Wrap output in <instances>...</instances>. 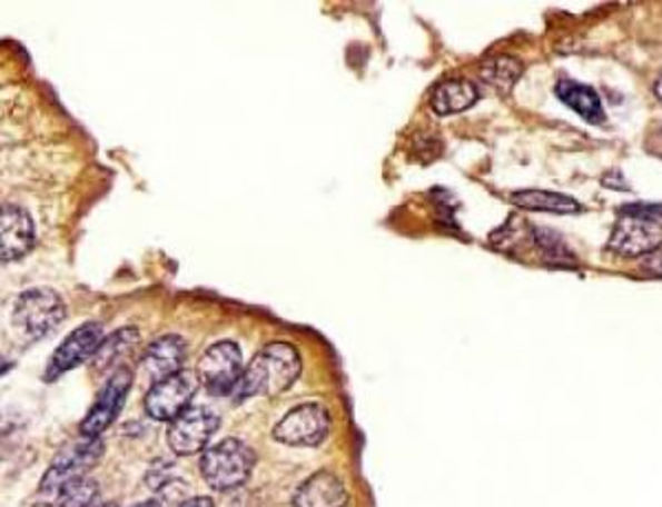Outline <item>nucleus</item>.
<instances>
[{"mask_svg": "<svg viewBox=\"0 0 662 507\" xmlns=\"http://www.w3.org/2000/svg\"><path fill=\"white\" fill-rule=\"evenodd\" d=\"M303 369L298 351L287 342H271L264 347L235 390V399L244 401L255 395H280L298 380Z\"/></svg>", "mask_w": 662, "mask_h": 507, "instance_id": "nucleus-1", "label": "nucleus"}, {"mask_svg": "<svg viewBox=\"0 0 662 507\" xmlns=\"http://www.w3.org/2000/svg\"><path fill=\"white\" fill-rule=\"evenodd\" d=\"M105 453V444L100 437H82L80 441L76 444H69L65 446L56 459L51 461L49 470L45 473L42 481H40V488H38V507H51L56 497L60 495V490L80 479V477H87V473L100 461Z\"/></svg>", "mask_w": 662, "mask_h": 507, "instance_id": "nucleus-2", "label": "nucleus"}, {"mask_svg": "<svg viewBox=\"0 0 662 507\" xmlns=\"http://www.w3.org/2000/svg\"><path fill=\"white\" fill-rule=\"evenodd\" d=\"M257 464L255 450L239 441V439H224L208 450H204L199 468L206 479V484L217 493H230L241 488Z\"/></svg>", "mask_w": 662, "mask_h": 507, "instance_id": "nucleus-3", "label": "nucleus"}, {"mask_svg": "<svg viewBox=\"0 0 662 507\" xmlns=\"http://www.w3.org/2000/svg\"><path fill=\"white\" fill-rule=\"evenodd\" d=\"M67 316L62 298L53 289L36 287L22 291L13 302L11 320L16 329L29 338L38 340L47 334H51Z\"/></svg>", "mask_w": 662, "mask_h": 507, "instance_id": "nucleus-4", "label": "nucleus"}, {"mask_svg": "<svg viewBox=\"0 0 662 507\" xmlns=\"http://www.w3.org/2000/svg\"><path fill=\"white\" fill-rule=\"evenodd\" d=\"M329 412L320 404H300L292 408L271 430V437L285 446L314 448L329 435Z\"/></svg>", "mask_w": 662, "mask_h": 507, "instance_id": "nucleus-5", "label": "nucleus"}, {"mask_svg": "<svg viewBox=\"0 0 662 507\" xmlns=\"http://www.w3.org/2000/svg\"><path fill=\"white\" fill-rule=\"evenodd\" d=\"M197 376L204 388L215 397L235 392L244 378V358L239 345L224 340L208 347V351L199 360Z\"/></svg>", "mask_w": 662, "mask_h": 507, "instance_id": "nucleus-6", "label": "nucleus"}, {"mask_svg": "<svg viewBox=\"0 0 662 507\" xmlns=\"http://www.w3.org/2000/svg\"><path fill=\"white\" fill-rule=\"evenodd\" d=\"M219 428V417L206 406H190L168 426V448L179 457H190L208 450L213 435Z\"/></svg>", "mask_w": 662, "mask_h": 507, "instance_id": "nucleus-7", "label": "nucleus"}, {"mask_svg": "<svg viewBox=\"0 0 662 507\" xmlns=\"http://www.w3.org/2000/svg\"><path fill=\"white\" fill-rule=\"evenodd\" d=\"M199 384V376H195L192 371H179L177 376L150 386L144 397V408L157 421H172L186 408H190Z\"/></svg>", "mask_w": 662, "mask_h": 507, "instance_id": "nucleus-8", "label": "nucleus"}, {"mask_svg": "<svg viewBox=\"0 0 662 507\" xmlns=\"http://www.w3.org/2000/svg\"><path fill=\"white\" fill-rule=\"evenodd\" d=\"M102 342H105V329L100 322H85L82 327L73 329L65 338V342L53 351L42 380L56 381L62 378L67 371L93 358L102 347Z\"/></svg>", "mask_w": 662, "mask_h": 507, "instance_id": "nucleus-9", "label": "nucleus"}, {"mask_svg": "<svg viewBox=\"0 0 662 507\" xmlns=\"http://www.w3.org/2000/svg\"><path fill=\"white\" fill-rule=\"evenodd\" d=\"M132 374L129 369H118L107 384L102 386L96 404L91 406L89 415L80 424L82 437H100L120 415L127 395L131 390Z\"/></svg>", "mask_w": 662, "mask_h": 507, "instance_id": "nucleus-10", "label": "nucleus"}, {"mask_svg": "<svg viewBox=\"0 0 662 507\" xmlns=\"http://www.w3.org/2000/svg\"><path fill=\"white\" fill-rule=\"evenodd\" d=\"M607 248L625 258L650 256L662 248V226L659 221L623 215L614 226Z\"/></svg>", "mask_w": 662, "mask_h": 507, "instance_id": "nucleus-11", "label": "nucleus"}, {"mask_svg": "<svg viewBox=\"0 0 662 507\" xmlns=\"http://www.w3.org/2000/svg\"><path fill=\"white\" fill-rule=\"evenodd\" d=\"M292 504L294 507H349V493L336 475L320 470L298 486Z\"/></svg>", "mask_w": 662, "mask_h": 507, "instance_id": "nucleus-12", "label": "nucleus"}, {"mask_svg": "<svg viewBox=\"0 0 662 507\" xmlns=\"http://www.w3.org/2000/svg\"><path fill=\"white\" fill-rule=\"evenodd\" d=\"M33 246L31 217L18 206H4L0 215V254L2 262L22 258Z\"/></svg>", "mask_w": 662, "mask_h": 507, "instance_id": "nucleus-13", "label": "nucleus"}, {"mask_svg": "<svg viewBox=\"0 0 662 507\" xmlns=\"http://www.w3.org/2000/svg\"><path fill=\"white\" fill-rule=\"evenodd\" d=\"M186 342L179 336H161L157 338L144 354L141 367L152 384L166 380L184 371L186 360Z\"/></svg>", "mask_w": 662, "mask_h": 507, "instance_id": "nucleus-14", "label": "nucleus"}, {"mask_svg": "<svg viewBox=\"0 0 662 507\" xmlns=\"http://www.w3.org/2000/svg\"><path fill=\"white\" fill-rule=\"evenodd\" d=\"M477 98H480V91L471 80H462V78L444 80L433 89L431 109L437 116H453L471 109L477 102Z\"/></svg>", "mask_w": 662, "mask_h": 507, "instance_id": "nucleus-15", "label": "nucleus"}, {"mask_svg": "<svg viewBox=\"0 0 662 507\" xmlns=\"http://www.w3.org/2000/svg\"><path fill=\"white\" fill-rule=\"evenodd\" d=\"M556 96L565 107L576 111L583 120H587L592 125H601L605 120L601 98L592 87H585V84H579L574 80L563 78L556 84Z\"/></svg>", "mask_w": 662, "mask_h": 507, "instance_id": "nucleus-16", "label": "nucleus"}, {"mask_svg": "<svg viewBox=\"0 0 662 507\" xmlns=\"http://www.w3.org/2000/svg\"><path fill=\"white\" fill-rule=\"evenodd\" d=\"M511 201L522 210L534 212H554V215H574L581 212V203L567 195H556L547 190H522L511 197Z\"/></svg>", "mask_w": 662, "mask_h": 507, "instance_id": "nucleus-17", "label": "nucleus"}, {"mask_svg": "<svg viewBox=\"0 0 662 507\" xmlns=\"http://www.w3.org/2000/svg\"><path fill=\"white\" fill-rule=\"evenodd\" d=\"M524 73V64L517 58L511 56H495L488 58L482 67H480V76L486 84H491L497 91H511L515 87V82L522 78Z\"/></svg>", "mask_w": 662, "mask_h": 507, "instance_id": "nucleus-18", "label": "nucleus"}, {"mask_svg": "<svg viewBox=\"0 0 662 507\" xmlns=\"http://www.w3.org/2000/svg\"><path fill=\"white\" fill-rule=\"evenodd\" d=\"M532 241L541 250V256H543L545 262H552V265H574L576 262V258H574V254L570 252L567 243L554 230L532 228Z\"/></svg>", "mask_w": 662, "mask_h": 507, "instance_id": "nucleus-19", "label": "nucleus"}, {"mask_svg": "<svg viewBox=\"0 0 662 507\" xmlns=\"http://www.w3.org/2000/svg\"><path fill=\"white\" fill-rule=\"evenodd\" d=\"M98 497H100V486L89 477H80L60 490L51 507H93Z\"/></svg>", "mask_w": 662, "mask_h": 507, "instance_id": "nucleus-20", "label": "nucleus"}, {"mask_svg": "<svg viewBox=\"0 0 662 507\" xmlns=\"http://www.w3.org/2000/svg\"><path fill=\"white\" fill-rule=\"evenodd\" d=\"M135 342H137V329H131V327H125V329L116 331L113 336L105 338L102 347H100L98 354L93 356V360H96V369H98V371L109 369L120 356H125V354L131 349Z\"/></svg>", "mask_w": 662, "mask_h": 507, "instance_id": "nucleus-21", "label": "nucleus"}, {"mask_svg": "<svg viewBox=\"0 0 662 507\" xmlns=\"http://www.w3.org/2000/svg\"><path fill=\"white\" fill-rule=\"evenodd\" d=\"M641 267H643L648 274H652V276H662V250H656V252L645 256Z\"/></svg>", "mask_w": 662, "mask_h": 507, "instance_id": "nucleus-22", "label": "nucleus"}, {"mask_svg": "<svg viewBox=\"0 0 662 507\" xmlns=\"http://www.w3.org/2000/svg\"><path fill=\"white\" fill-rule=\"evenodd\" d=\"M179 507H215V504L208 497H192V499L184 501Z\"/></svg>", "mask_w": 662, "mask_h": 507, "instance_id": "nucleus-23", "label": "nucleus"}, {"mask_svg": "<svg viewBox=\"0 0 662 507\" xmlns=\"http://www.w3.org/2000/svg\"><path fill=\"white\" fill-rule=\"evenodd\" d=\"M654 93H656V98L662 102V76L656 80V84H654Z\"/></svg>", "mask_w": 662, "mask_h": 507, "instance_id": "nucleus-24", "label": "nucleus"}, {"mask_svg": "<svg viewBox=\"0 0 662 507\" xmlns=\"http://www.w3.org/2000/svg\"><path fill=\"white\" fill-rule=\"evenodd\" d=\"M132 507H164L159 501H141V504H137V506Z\"/></svg>", "mask_w": 662, "mask_h": 507, "instance_id": "nucleus-25", "label": "nucleus"}, {"mask_svg": "<svg viewBox=\"0 0 662 507\" xmlns=\"http://www.w3.org/2000/svg\"><path fill=\"white\" fill-rule=\"evenodd\" d=\"M102 507H116V506H102Z\"/></svg>", "mask_w": 662, "mask_h": 507, "instance_id": "nucleus-26", "label": "nucleus"}]
</instances>
